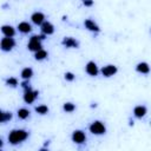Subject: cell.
<instances>
[{"instance_id":"obj_1","label":"cell","mask_w":151,"mask_h":151,"mask_svg":"<svg viewBox=\"0 0 151 151\" xmlns=\"http://www.w3.org/2000/svg\"><path fill=\"white\" fill-rule=\"evenodd\" d=\"M27 137H28V132L25 131V130H21V129H19V130H12L9 132V134H8V142L11 144L15 145V144H19V143L24 142Z\"/></svg>"},{"instance_id":"obj_2","label":"cell","mask_w":151,"mask_h":151,"mask_svg":"<svg viewBox=\"0 0 151 151\" xmlns=\"http://www.w3.org/2000/svg\"><path fill=\"white\" fill-rule=\"evenodd\" d=\"M41 39V35H32L31 39H29V42L27 44V48L29 51H33V52H37L39 50H41V42H40Z\"/></svg>"},{"instance_id":"obj_3","label":"cell","mask_w":151,"mask_h":151,"mask_svg":"<svg viewBox=\"0 0 151 151\" xmlns=\"http://www.w3.org/2000/svg\"><path fill=\"white\" fill-rule=\"evenodd\" d=\"M90 131L93 134H103V133L106 132V127H105V125L100 120H94L90 125Z\"/></svg>"},{"instance_id":"obj_4","label":"cell","mask_w":151,"mask_h":151,"mask_svg":"<svg viewBox=\"0 0 151 151\" xmlns=\"http://www.w3.org/2000/svg\"><path fill=\"white\" fill-rule=\"evenodd\" d=\"M0 44H1V50L5 51V52L11 51V50L15 46V41H14V39L11 38V37H5V38H2Z\"/></svg>"},{"instance_id":"obj_5","label":"cell","mask_w":151,"mask_h":151,"mask_svg":"<svg viewBox=\"0 0 151 151\" xmlns=\"http://www.w3.org/2000/svg\"><path fill=\"white\" fill-rule=\"evenodd\" d=\"M72 140L77 144H83L86 140V136L81 130H76L72 133Z\"/></svg>"},{"instance_id":"obj_6","label":"cell","mask_w":151,"mask_h":151,"mask_svg":"<svg viewBox=\"0 0 151 151\" xmlns=\"http://www.w3.org/2000/svg\"><path fill=\"white\" fill-rule=\"evenodd\" d=\"M100 72L104 77H111L117 73V67L114 65H106L100 70Z\"/></svg>"},{"instance_id":"obj_7","label":"cell","mask_w":151,"mask_h":151,"mask_svg":"<svg viewBox=\"0 0 151 151\" xmlns=\"http://www.w3.org/2000/svg\"><path fill=\"white\" fill-rule=\"evenodd\" d=\"M37 97H38V91L28 90V91H25L24 100H25V103H27V104H32V103L35 100Z\"/></svg>"},{"instance_id":"obj_8","label":"cell","mask_w":151,"mask_h":151,"mask_svg":"<svg viewBox=\"0 0 151 151\" xmlns=\"http://www.w3.org/2000/svg\"><path fill=\"white\" fill-rule=\"evenodd\" d=\"M85 70H86V72H87L90 76H92V77L97 76V74H98V72H99L98 66H97V64H96L94 61H88V63L86 64Z\"/></svg>"},{"instance_id":"obj_9","label":"cell","mask_w":151,"mask_h":151,"mask_svg":"<svg viewBox=\"0 0 151 151\" xmlns=\"http://www.w3.org/2000/svg\"><path fill=\"white\" fill-rule=\"evenodd\" d=\"M63 45L67 48H77L79 46V42L76 39L71 38V37H66V38L63 39Z\"/></svg>"},{"instance_id":"obj_10","label":"cell","mask_w":151,"mask_h":151,"mask_svg":"<svg viewBox=\"0 0 151 151\" xmlns=\"http://www.w3.org/2000/svg\"><path fill=\"white\" fill-rule=\"evenodd\" d=\"M53 32H54V27H53V25H52L51 22L44 21V22L41 24V33H44V34H46V35H50V34H52Z\"/></svg>"},{"instance_id":"obj_11","label":"cell","mask_w":151,"mask_h":151,"mask_svg":"<svg viewBox=\"0 0 151 151\" xmlns=\"http://www.w3.org/2000/svg\"><path fill=\"white\" fill-rule=\"evenodd\" d=\"M31 19H32L33 24H35V25H41V24L45 21V15H44L41 12H34V13L32 14Z\"/></svg>"},{"instance_id":"obj_12","label":"cell","mask_w":151,"mask_h":151,"mask_svg":"<svg viewBox=\"0 0 151 151\" xmlns=\"http://www.w3.org/2000/svg\"><path fill=\"white\" fill-rule=\"evenodd\" d=\"M84 25H85V27H86L88 31H92V32H99V31H100L99 26H98L93 20H91V19H86V20L84 21Z\"/></svg>"},{"instance_id":"obj_13","label":"cell","mask_w":151,"mask_h":151,"mask_svg":"<svg viewBox=\"0 0 151 151\" xmlns=\"http://www.w3.org/2000/svg\"><path fill=\"white\" fill-rule=\"evenodd\" d=\"M136 70H137V72H139V73H143V74H147V73L150 72V66H149V64H147V63H145V61H142V63L137 64V66H136Z\"/></svg>"},{"instance_id":"obj_14","label":"cell","mask_w":151,"mask_h":151,"mask_svg":"<svg viewBox=\"0 0 151 151\" xmlns=\"http://www.w3.org/2000/svg\"><path fill=\"white\" fill-rule=\"evenodd\" d=\"M1 32L4 33L5 37H11V38L14 37V34H15V29L11 25H4L1 27Z\"/></svg>"},{"instance_id":"obj_15","label":"cell","mask_w":151,"mask_h":151,"mask_svg":"<svg viewBox=\"0 0 151 151\" xmlns=\"http://www.w3.org/2000/svg\"><path fill=\"white\" fill-rule=\"evenodd\" d=\"M133 114L137 117V118H143L145 114H146V107L143 106V105H138L133 109Z\"/></svg>"},{"instance_id":"obj_16","label":"cell","mask_w":151,"mask_h":151,"mask_svg":"<svg viewBox=\"0 0 151 151\" xmlns=\"http://www.w3.org/2000/svg\"><path fill=\"white\" fill-rule=\"evenodd\" d=\"M18 29H19L21 33H28V32L32 31V26H31L28 22L22 21V22L18 24Z\"/></svg>"},{"instance_id":"obj_17","label":"cell","mask_w":151,"mask_h":151,"mask_svg":"<svg viewBox=\"0 0 151 151\" xmlns=\"http://www.w3.org/2000/svg\"><path fill=\"white\" fill-rule=\"evenodd\" d=\"M33 76V70L31 68V67H25L22 71H21V77H22V79H29L31 77Z\"/></svg>"},{"instance_id":"obj_18","label":"cell","mask_w":151,"mask_h":151,"mask_svg":"<svg viewBox=\"0 0 151 151\" xmlns=\"http://www.w3.org/2000/svg\"><path fill=\"white\" fill-rule=\"evenodd\" d=\"M47 57V52L45 51V50H39V51H37L35 52V54H34V58L37 59V60H44L45 58Z\"/></svg>"},{"instance_id":"obj_19","label":"cell","mask_w":151,"mask_h":151,"mask_svg":"<svg viewBox=\"0 0 151 151\" xmlns=\"http://www.w3.org/2000/svg\"><path fill=\"white\" fill-rule=\"evenodd\" d=\"M18 117L20 118V119H26V118H28L29 117V111L27 110V109H19L18 110Z\"/></svg>"},{"instance_id":"obj_20","label":"cell","mask_w":151,"mask_h":151,"mask_svg":"<svg viewBox=\"0 0 151 151\" xmlns=\"http://www.w3.org/2000/svg\"><path fill=\"white\" fill-rule=\"evenodd\" d=\"M11 119H12V113L11 112H6V111L1 112V118H0L1 123H6L7 120H11Z\"/></svg>"},{"instance_id":"obj_21","label":"cell","mask_w":151,"mask_h":151,"mask_svg":"<svg viewBox=\"0 0 151 151\" xmlns=\"http://www.w3.org/2000/svg\"><path fill=\"white\" fill-rule=\"evenodd\" d=\"M35 112L39 114H46L48 112V107L46 105H39L35 107Z\"/></svg>"},{"instance_id":"obj_22","label":"cell","mask_w":151,"mask_h":151,"mask_svg":"<svg viewBox=\"0 0 151 151\" xmlns=\"http://www.w3.org/2000/svg\"><path fill=\"white\" fill-rule=\"evenodd\" d=\"M63 109H64L65 112H73L76 110V106L72 103H65L64 106H63Z\"/></svg>"},{"instance_id":"obj_23","label":"cell","mask_w":151,"mask_h":151,"mask_svg":"<svg viewBox=\"0 0 151 151\" xmlns=\"http://www.w3.org/2000/svg\"><path fill=\"white\" fill-rule=\"evenodd\" d=\"M6 84L9 85V86H12V87H15V86L18 85V79H17V78H13V77L7 78V79H6Z\"/></svg>"},{"instance_id":"obj_24","label":"cell","mask_w":151,"mask_h":151,"mask_svg":"<svg viewBox=\"0 0 151 151\" xmlns=\"http://www.w3.org/2000/svg\"><path fill=\"white\" fill-rule=\"evenodd\" d=\"M21 87L25 90V91H28V90H32L31 86H29V81L27 79H24V81L21 83Z\"/></svg>"},{"instance_id":"obj_25","label":"cell","mask_w":151,"mask_h":151,"mask_svg":"<svg viewBox=\"0 0 151 151\" xmlns=\"http://www.w3.org/2000/svg\"><path fill=\"white\" fill-rule=\"evenodd\" d=\"M65 79L68 80V81H72V80H74V74L72 72H66L65 73Z\"/></svg>"},{"instance_id":"obj_26","label":"cell","mask_w":151,"mask_h":151,"mask_svg":"<svg viewBox=\"0 0 151 151\" xmlns=\"http://www.w3.org/2000/svg\"><path fill=\"white\" fill-rule=\"evenodd\" d=\"M83 4L86 6V7H91L93 5V0H83Z\"/></svg>"}]
</instances>
